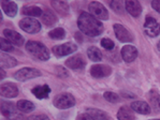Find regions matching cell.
Wrapping results in <instances>:
<instances>
[{
	"mask_svg": "<svg viewBox=\"0 0 160 120\" xmlns=\"http://www.w3.org/2000/svg\"><path fill=\"white\" fill-rule=\"evenodd\" d=\"M31 92L36 95V98L38 99H46L51 94V88L48 85H42V86H36Z\"/></svg>",
	"mask_w": 160,
	"mask_h": 120,
	"instance_id": "ac0fdd59",
	"label": "cell"
},
{
	"mask_svg": "<svg viewBox=\"0 0 160 120\" xmlns=\"http://www.w3.org/2000/svg\"><path fill=\"white\" fill-rule=\"evenodd\" d=\"M112 73V69L109 65H92L90 69V74L92 77L95 78H102V77H107Z\"/></svg>",
	"mask_w": 160,
	"mask_h": 120,
	"instance_id": "8fae6325",
	"label": "cell"
},
{
	"mask_svg": "<svg viewBox=\"0 0 160 120\" xmlns=\"http://www.w3.org/2000/svg\"><path fill=\"white\" fill-rule=\"evenodd\" d=\"M26 50L30 55L39 60L46 61L50 59V50L45 45L38 41H28L26 43Z\"/></svg>",
	"mask_w": 160,
	"mask_h": 120,
	"instance_id": "7a4b0ae2",
	"label": "cell"
},
{
	"mask_svg": "<svg viewBox=\"0 0 160 120\" xmlns=\"http://www.w3.org/2000/svg\"><path fill=\"white\" fill-rule=\"evenodd\" d=\"M0 94L4 98H15L18 95V88L13 83H6L0 87Z\"/></svg>",
	"mask_w": 160,
	"mask_h": 120,
	"instance_id": "7c38bea8",
	"label": "cell"
},
{
	"mask_svg": "<svg viewBox=\"0 0 160 120\" xmlns=\"http://www.w3.org/2000/svg\"><path fill=\"white\" fill-rule=\"evenodd\" d=\"M0 65L1 68H13L17 65V61L15 58L11 57V56L7 55L4 53H1L0 55Z\"/></svg>",
	"mask_w": 160,
	"mask_h": 120,
	"instance_id": "7402d4cb",
	"label": "cell"
},
{
	"mask_svg": "<svg viewBox=\"0 0 160 120\" xmlns=\"http://www.w3.org/2000/svg\"><path fill=\"white\" fill-rule=\"evenodd\" d=\"M122 1H119V0H114V1L111 2V8L114 10L117 13H122L124 11V8H122Z\"/></svg>",
	"mask_w": 160,
	"mask_h": 120,
	"instance_id": "1f68e13d",
	"label": "cell"
},
{
	"mask_svg": "<svg viewBox=\"0 0 160 120\" xmlns=\"http://www.w3.org/2000/svg\"><path fill=\"white\" fill-rule=\"evenodd\" d=\"M144 28H145V32H146L147 36H152V38L157 36L160 33V24L155 18H152V16L146 17Z\"/></svg>",
	"mask_w": 160,
	"mask_h": 120,
	"instance_id": "ba28073f",
	"label": "cell"
},
{
	"mask_svg": "<svg viewBox=\"0 0 160 120\" xmlns=\"http://www.w3.org/2000/svg\"><path fill=\"white\" fill-rule=\"evenodd\" d=\"M78 26L83 33L88 36H98L103 32V25L92 14L83 12L78 16Z\"/></svg>",
	"mask_w": 160,
	"mask_h": 120,
	"instance_id": "6da1fadb",
	"label": "cell"
},
{
	"mask_svg": "<svg viewBox=\"0 0 160 120\" xmlns=\"http://www.w3.org/2000/svg\"><path fill=\"white\" fill-rule=\"evenodd\" d=\"M1 112L2 115L6 116L7 118L11 119L13 116H15L17 113V107L16 105H14L13 103L11 102H1Z\"/></svg>",
	"mask_w": 160,
	"mask_h": 120,
	"instance_id": "2e32d148",
	"label": "cell"
},
{
	"mask_svg": "<svg viewBox=\"0 0 160 120\" xmlns=\"http://www.w3.org/2000/svg\"><path fill=\"white\" fill-rule=\"evenodd\" d=\"M117 118L118 120H134V114L129 107L122 106L119 108V111L117 113Z\"/></svg>",
	"mask_w": 160,
	"mask_h": 120,
	"instance_id": "44dd1931",
	"label": "cell"
},
{
	"mask_svg": "<svg viewBox=\"0 0 160 120\" xmlns=\"http://www.w3.org/2000/svg\"><path fill=\"white\" fill-rule=\"evenodd\" d=\"M50 38L54 39V40H62L66 36V31L63 28H55L48 33Z\"/></svg>",
	"mask_w": 160,
	"mask_h": 120,
	"instance_id": "83f0119b",
	"label": "cell"
},
{
	"mask_svg": "<svg viewBox=\"0 0 160 120\" xmlns=\"http://www.w3.org/2000/svg\"><path fill=\"white\" fill-rule=\"evenodd\" d=\"M114 32H115L116 38L120 42L128 43V42H132V40H133V36L130 33V31L127 30V29L122 25H120V24H115L114 25Z\"/></svg>",
	"mask_w": 160,
	"mask_h": 120,
	"instance_id": "9c48e42d",
	"label": "cell"
},
{
	"mask_svg": "<svg viewBox=\"0 0 160 120\" xmlns=\"http://www.w3.org/2000/svg\"><path fill=\"white\" fill-rule=\"evenodd\" d=\"M151 120H160V119H151Z\"/></svg>",
	"mask_w": 160,
	"mask_h": 120,
	"instance_id": "ab89813d",
	"label": "cell"
},
{
	"mask_svg": "<svg viewBox=\"0 0 160 120\" xmlns=\"http://www.w3.org/2000/svg\"><path fill=\"white\" fill-rule=\"evenodd\" d=\"M23 14H25L27 16L37 17V16H42L43 12L42 9H40L39 7H25L23 9Z\"/></svg>",
	"mask_w": 160,
	"mask_h": 120,
	"instance_id": "4316f807",
	"label": "cell"
},
{
	"mask_svg": "<svg viewBox=\"0 0 160 120\" xmlns=\"http://www.w3.org/2000/svg\"><path fill=\"white\" fill-rule=\"evenodd\" d=\"M27 120H50L46 115H34V116L29 117Z\"/></svg>",
	"mask_w": 160,
	"mask_h": 120,
	"instance_id": "d590c367",
	"label": "cell"
},
{
	"mask_svg": "<svg viewBox=\"0 0 160 120\" xmlns=\"http://www.w3.org/2000/svg\"><path fill=\"white\" fill-rule=\"evenodd\" d=\"M0 75H1V76H0V78H4V76H6V73H4V71H3V68H1L0 69Z\"/></svg>",
	"mask_w": 160,
	"mask_h": 120,
	"instance_id": "74e56055",
	"label": "cell"
},
{
	"mask_svg": "<svg viewBox=\"0 0 160 120\" xmlns=\"http://www.w3.org/2000/svg\"><path fill=\"white\" fill-rule=\"evenodd\" d=\"M152 7L156 10L158 13H160V0H154L152 2Z\"/></svg>",
	"mask_w": 160,
	"mask_h": 120,
	"instance_id": "8d00e7d4",
	"label": "cell"
},
{
	"mask_svg": "<svg viewBox=\"0 0 160 120\" xmlns=\"http://www.w3.org/2000/svg\"><path fill=\"white\" fill-rule=\"evenodd\" d=\"M122 57L126 62H132L138 57V50L132 45H125L122 48Z\"/></svg>",
	"mask_w": 160,
	"mask_h": 120,
	"instance_id": "5bb4252c",
	"label": "cell"
},
{
	"mask_svg": "<svg viewBox=\"0 0 160 120\" xmlns=\"http://www.w3.org/2000/svg\"><path fill=\"white\" fill-rule=\"evenodd\" d=\"M103 97H104V99L107 100V101H109L110 103H117L118 101H119V97L114 94V92H105L104 94H103Z\"/></svg>",
	"mask_w": 160,
	"mask_h": 120,
	"instance_id": "4dcf8cb0",
	"label": "cell"
},
{
	"mask_svg": "<svg viewBox=\"0 0 160 120\" xmlns=\"http://www.w3.org/2000/svg\"><path fill=\"white\" fill-rule=\"evenodd\" d=\"M3 36L10 43L14 44L16 46H22L25 43V39L22 34H19L18 32L11 29H4L3 30Z\"/></svg>",
	"mask_w": 160,
	"mask_h": 120,
	"instance_id": "30bf717a",
	"label": "cell"
},
{
	"mask_svg": "<svg viewBox=\"0 0 160 120\" xmlns=\"http://www.w3.org/2000/svg\"><path fill=\"white\" fill-rule=\"evenodd\" d=\"M51 4L55 9V11L58 12L60 15L66 16L67 14H69L70 8H69V4L66 1H52Z\"/></svg>",
	"mask_w": 160,
	"mask_h": 120,
	"instance_id": "ffe728a7",
	"label": "cell"
},
{
	"mask_svg": "<svg viewBox=\"0 0 160 120\" xmlns=\"http://www.w3.org/2000/svg\"><path fill=\"white\" fill-rule=\"evenodd\" d=\"M87 112L89 115H92L95 120H108V116L102 111H100V109L88 108Z\"/></svg>",
	"mask_w": 160,
	"mask_h": 120,
	"instance_id": "f1b7e54d",
	"label": "cell"
},
{
	"mask_svg": "<svg viewBox=\"0 0 160 120\" xmlns=\"http://www.w3.org/2000/svg\"><path fill=\"white\" fill-rule=\"evenodd\" d=\"M126 10L129 14H131L133 17H139L142 13V7L139 1H134V0H127L125 2Z\"/></svg>",
	"mask_w": 160,
	"mask_h": 120,
	"instance_id": "9a60e30c",
	"label": "cell"
},
{
	"mask_svg": "<svg viewBox=\"0 0 160 120\" xmlns=\"http://www.w3.org/2000/svg\"><path fill=\"white\" fill-rule=\"evenodd\" d=\"M75 99L70 94H61L57 95L54 100V105L59 109H67L74 106Z\"/></svg>",
	"mask_w": 160,
	"mask_h": 120,
	"instance_id": "277c9868",
	"label": "cell"
},
{
	"mask_svg": "<svg viewBox=\"0 0 160 120\" xmlns=\"http://www.w3.org/2000/svg\"><path fill=\"white\" fill-rule=\"evenodd\" d=\"M158 50H160V41H159V42H158Z\"/></svg>",
	"mask_w": 160,
	"mask_h": 120,
	"instance_id": "f35d334b",
	"label": "cell"
},
{
	"mask_svg": "<svg viewBox=\"0 0 160 120\" xmlns=\"http://www.w3.org/2000/svg\"><path fill=\"white\" fill-rule=\"evenodd\" d=\"M101 46L103 48H105V50H112L113 48L115 47V44L113 42L112 40H110V39H102L101 40Z\"/></svg>",
	"mask_w": 160,
	"mask_h": 120,
	"instance_id": "d6a6232c",
	"label": "cell"
},
{
	"mask_svg": "<svg viewBox=\"0 0 160 120\" xmlns=\"http://www.w3.org/2000/svg\"><path fill=\"white\" fill-rule=\"evenodd\" d=\"M57 75H58V76H60V77H62V78H65V77H67L69 74H68L67 71H66L65 68L57 67Z\"/></svg>",
	"mask_w": 160,
	"mask_h": 120,
	"instance_id": "e575fe53",
	"label": "cell"
},
{
	"mask_svg": "<svg viewBox=\"0 0 160 120\" xmlns=\"http://www.w3.org/2000/svg\"><path fill=\"white\" fill-rule=\"evenodd\" d=\"M0 48H1V51H12L14 50L12 43H10L8 40H6L4 38L0 39Z\"/></svg>",
	"mask_w": 160,
	"mask_h": 120,
	"instance_id": "f546056e",
	"label": "cell"
},
{
	"mask_svg": "<svg viewBox=\"0 0 160 120\" xmlns=\"http://www.w3.org/2000/svg\"><path fill=\"white\" fill-rule=\"evenodd\" d=\"M16 107L18 111L23 113H30L34 109V104L30 101H27V100H19L16 103Z\"/></svg>",
	"mask_w": 160,
	"mask_h": 120,
	"instance_id": "d4e9b609",
	"label": "cell"
},
{
	"mask_svg": "<svg viewBox=\"0 0 160 120\" xmlns=\"http://www.w3.org/2000/svg\"><path fill=\"white\" fill-rule=\"evenodd\" d=\"M78 50V45L74 43H65L61 45H56L52 48V51L55 56L57 57H63V56H68L70 54L74 53Z\"/></svg>",
	"mask_w": 160,
	"mask_h": 120,
	"instance_id": "52a82bcc",
	"label": "cell"
},
{
	"mask_svg": "<svg viewBox=\"0 0 160 120\" xmlns=\"http://www.w3.org/2000/svg\"><path fill=\"white\" fill-rule=\"evenodd\" d=\"M131 108L142 115L151 114V106L144 101H135L131 103Z\"/></svg>",
	"mask_w": 160,
	"mask_h": 120,
	"instance_id": "e0dca14e",
	"label": "cell"
},
{
	"mask_svg": "<svg viewBox=\"0 0 160 120\" xmlns=\"http://www.w3.org/2000/svg\"><path fill=\"white\" fill-rule=\"evenodd\" d=\"M87 56L92 61L98 62V61L102 60V53L100 51V50L96 46H90L87 50Z\"/></svg>",
	"mask_w": 160,
	"mask_h": 120,
	"instance_id": "cb8c5ba5",
	"label": "cell"
},
{
	"mask_svg": "<svg viewBox=\"0 0 160 120\" xmlns=\"http://www.w3.org/2000/svg\"><path fill=\"white\" fill-rule=\"evenodd\" d=\"M19 27L27 33H37L41 30V24L33 17H26L19 22Z\"/></svg>",
	"mask_w": 160,
	"mask_h": 120,
	"instance_id": "3957f363",
	"label": "cell"
},
{
	"mask_svg": "<svg viewBox=\"0 0 160 120\" xmlns=\"http://www.w3.org/2000/svg\"><path fill=\"white\" fill-rule=\"evenodd\" d=\"M66 65H67L69 69H72V70H82V69L85 68L86 62L82 56L76 55V56H73V57L69 58V59L66 61Z\"/></svg>",
	"mask_w": 160,
	"mask_h": 120,
	"instance_id": "4fadbf2b",
	"label": "cell"
},
{
	"mask_svg": "<svg viewBox=\"0 0 160 120\" xmlns=\"http://www.w3.org/2000/svg\"><path fill=\"white\" fill-rule=\"evenodd\" d=\"M42 22L44 25H46V26H53L54 24L57 22V17L55 16V14H54L53 12L46 10L42 15Z\"/></svg>",
	"mask_w": 160,
	"mask_h": 120,
	"instance_id": "484cf974",
	"label": "cell"
},
{
	"mask_svg": "<svg viewBox=\"0 0 160 120\" xmlns=\"http://www.w3.org/2000/svg\"><path fill=\"white\" fill-rule=\"evenodd\" d=\"M76 120H95L92 115H89L88 113H84V114H80L76 117Z\"/></svg>",
	"mask_w": 160,
	"mask_h": 120,
	"instance_id": "836d02e7",
	"label": "cell"
},
{
	"mask_svg": "<svg viewBox=\"0 0 160 120\" xmlns=\"http://www.w3.org/2000/svg\"><path fill=\"white\" fill-rule=\"evenodd\" d=\"M39 76H41V72L33 68H23L14 73V78L19 82H26L28 79H32Z\"/></svg>",
	"mask_w": 160,
	"mask_h": 120,
	"instance_id": "5b68a950",
	"label": "cell"
},
{
	"mask_svg": "<svg viewBox=\"0 0 160 120\" xmlns=\"http://www.w3.org/2000/svg\"><path fill=\"white\" fill-rule=\"evenodd\" d=\"M149 103H151L152 109L156 113L160 112V94L155 90L149 92Z\"/></svg>",
	"mask_w": 160,
	"mask_h": 120,
	"instance_id": "603a6c76",
	"label": "cell"
},
{
	"mask_svg": "<svg viewBox=\"0 0 160 120\" xmlns=\"http://www.w3.org/2000/svg\"><path fill=\"white\" fill-rule=\"evenodd\" d=\"M88 9H89L90 14L96 17V18H99V19H103V21H107L109 18V13H108L107 9L104 8L102 3L97 1H92L89 3L88 6Z\"/></svg>",
	"mask_w": 160,
	"mask_h": 120,
	"instance_id": "8992f818",
	"label": "cell"
},
{
	"mask_svg": "<svg viewBox=\"0 0 160 120\" xmlns=\"http://www.w3.org/2000/svg\"><path fill=\"white\" fill-rule=\"evenodd\" d=\"M1 7L3 12L10 17H14L17 14V4L13 1H2Z\"/></svg>",
	"mask_w": 160,
	"mask_h": 120,
	"instance_id": "d6986e66",
	"label": "cell"
}]
</instances>
